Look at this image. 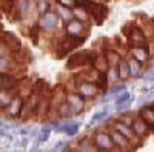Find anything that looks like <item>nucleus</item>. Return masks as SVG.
Wrapping results in <instances>:
<instances>
[{"mask_svg":"<svg viewBox=\"0 0 154 152\" xmlns=\"http://www.w3.org/2000/svg\"><path fill=\"white\" fill-rule=\"evenodd\" d=\"M97 51L94 49H83V51H77L72 52L68 57L66 61V69L74 71V69H83V68H91L93 63L96 60Z\"/></svg>","mask_w":154,"mask_h":152,"instance_id":"nucleus-1","label":"nucleus"},{"mask_svg":"<svg viewBox=\"0 0 154 152\" xmlns=\"http://www.w3.org/2000/svg\"><path fill=\"white\" fill-rule=\"evenodd\" d=\"M122 34L126 37V42H128V48L131 46H146L149 45L148 42V37L142 28L140 23H128L123 26Z\"/></svg>","mask_w":154,"mask_h":152,"instance_id":"nucleus-2","label":"nucleus"},{"mask_svg":"<svg viewBox=\"0 0 154 152\" xmlns=\"http://www.w3.org/2000/svg\"><path fill=\"white\" fill-rule=\"evenodd\" d=\"M72 80H74L72 91H75L80 97H83L86 101H88V100H94V98H97V97L100 95V92H102L96 83L88 82V80L82 79L79 74H77L75 77H72Z\"/></svg>","mask_w":154,"mask_h":152,"instance_id":"nucleus-3","label":"nucleus"},{"mask_svg":"<svg viewBox=\"0 0 154 152\" xmlns=\"http://www.w3.org/2000/svg\"><path fill=\"white\" fill-rule=\"evenodd\" d=\"M60 23H62V19L59 17V14L51 9L48 12H45V14L38 16L37 19V26L40 31L46 32V34H54L60 29Z\"/></svg>","mask_w":154,"mask_h":152,"instance_id":"nucleus-4","label":"nucleus"},{"mask_svg":"<svg viewBox=\"0 0 154 152\" xmlns=\"http://www.w3.org/2000/svg\"><path fill=\"white\" fill-rule=\"evenodd\" d=\"M42 94H43V89L34 86V91L25 98V106H23V114H22L23 120L29 118V117H34V115L37 117V109H38V105H40Z\"/></svg>","mask_w":154,"mask_h":152,"instance_id":"nucleus-5","label":"nucleus"},{"mask_svg":"<svg viewBox=\"0 0 154 152\" xmlns=\"http://www.w3.org/2000/svg\"><path fill=\"white\" fill-rule=\"evenodd\" d=\"M91 140H93V143H94L102 152H119V149L116 148L112 138H111L109 131H106V129H103V131L97 129V131L93 134Z\"/></svg>","mask_w":154,"mask_h":152,"instance_id":"nucleus-6","label":"nucleus"},{"mask_svg":"<svg viewBox=\"0 0 154 152\" xmlns=\"http://www.w3.org/2000/svg\"><path fill=\"white\" fill-rule=\"evenodd\" d=\"M89 34L88 23H83L77 19H72L66 23H63V35L65 37H82L86 39Z\"/></svg>","mask_w":154,"mask_h":152,"instance_id":"nucleus-7","label":"nucleus"},{"mask_svg":"<svg viewBox=\"0 0 154 152\" xmlns=\"http://www.w3.org/2000/svg\"><path fill=\"white\" fill-rule=\"evenodd\" d=\"M106 129H108V131H109V129H114V131L120 132L123 137L128 138V140H131L136 146H140V145H142V140H140V138L134 134V131H133V128H131V124H126V123L120 121L119 118L109 120L108 124H106Z\"/></svg>","mask_w":154,"mask_h":152,"instance_id":"nucleus-8","label":"nucleus"},{"mask_svg":"<svg viewBox=\"0 0 154 152\" xmlns=\"http://www.w3.org/2000/svg\"><path fill=\"white\" fill-rule=\"evenodd\" d=\"M109 134H111V138H112L116 148L119 149V152H134L137 149V146L131 140H128L126 137H123L120 132L114 131V129H109Z\"/></svg>","mask_w":154,"mask_h":152,"instance_id":"nucleus-9","label":"nucleus"},{"mask_svg":"<svg viewBox=\"0 0 154 152\" xmlns=\"http://www.w3.org/2000/svg\"><path fill=\"white\" fill-rule=\"evenodd\" d=\"M66 101H68V105H69V108H71L72 115H79V114H82V112L85 111L86 100H85L83 97H80L75 91H68V94H66Z\"/></svg>","mask_w":154,"mask_h":152,"instance_id":"nucleus-10","label":"nucleus"},{"mask_svg":"<svg viewBox=\"0 0 154 152\" xmlns=\"http://www.w3.org/2000/svg\"><path fill=\"white\" fill-rule=\"evenodd\" d=\"M151 54H152V49L149 45L146 46H131L128 48V55L134 57L136 60H139L140 63H148L149 58H151Z\"/></svg>","mask_w":154,"mask_h":152,"instance_id":"nucleus-11","label":"nucleus"},{"mask_svg":"<svg viewBox=\"0 0 154 152\" xmlns=\"http://www.w3.org/2000/svg\"><path fill=\"white\" fill-rule=\"evenodd\" d=\"M23 106H25V98L22 95H16L11 105L5 109V114L9 118H20L23 114Z\"/></svg>","mask_w":154,"mask_h":152,"instance_id":"nucleus-12","label":"nucleus"},{"mask_svg":"<svg viewBox=\"0 0 154 152\" xmlns=\"http://www.w3.org/2000/svg\"><path fill=\"white\" fill-rule=\"evenodd\" d=\"M131 128H133V131H134V134L140 138V140H145V138H148L149 137V134H151V129H149V126L146 124V121L142 118V117H139V114H137V117L133 120V123H131Z\"/></svg>","mask_w":154,"mask_h":152,"instance_id":"nucleus-13","label":"nucleus"},{"mask_svg":"<svg viewBox=\"0 0 154 152\" xmlns=\"http://www.w3.org/2000/svg\"><path fill=\"white\" fill-rule=\"evenodd\" d=\"M137 114H139V117H142L146 121V124L149 126L151 132L154 134V106H152V103L142 105V106L139 108Z\"/></svg>","mask_w":154,"mask_h":152,"instance_id":"nucleus-14","label":"nucleus"},{"mask_svg":"<svg viewBox=\"0 0 154 152\" xmlns=\"http://www.w3.org/2000/svg\"><path fill=\"white\" fill-rule=\"evenodd\" d=\"M17 66H19V61L16 60L14 54L0 57V72H14Z\"/></svg>","mask_w":154,"mask_h":152,"instance_id":"nucleus-15","label":"nucleus"},{"mask_svg":"<svg viewBox=\"0 0 154 152\" xmlns=\"http://www.w3.org/2000/svg\"><path fill=\"white\" fill-rule=\"evenodd\" d=\"M125 60L128 63V68H130V72H131V77H139L142 75V71H143V63H140L139 60H136L134 57L131 55H125Z\"/></svg>","mask_w":154,"mask_h":152,"instance_id":"nucleus-16","label":"nucleus"},{"mask_svg":"<svg viewBox=\"0 0 154 152\" xmlns=\"http://www.w3.org/2000/svg\"><path fill=\"white\" fill-rule=\"evenodd\" d=\"M103 52H105V57H106V60H108V63H109V68L117 66L119 63L123 60V55H120L112 46H106V48L103 49Z\"/></svg>","mask_w":154,"mask_h":152,"instance_id":"nucleus-17","label":"nucleus"},{"mask_svg":"<svg viewBox=\"0 0 154 152\" xmlns=\"http://www.w3.org/2000/svg\"><path fill=\"white\" fill-rule=\"evenodd\" d=\"M75 148L79 149L80 152H102V151L93 143V140H91L89 137H82L80 140L77 142Z\"/></svg>","mask_w":154,"mask_h":152,"instance_id":"nucleus-18","label":"nucleus"},{"mask_svg":"<svg viewBox=\"0 0 154 152\" xmlns=\"http://www.w3.org/2000/svg\"><path fill=\"white\" fill-rule=\"evenodd\" d=\"M16 95H19L17 91H9V89H2L0 88V109H6Z\"/></svg>","mask_w":154,"mask_h":152,"instance_id":"nucleus-19","label":"nucleus"},{"mask_svg":"<svg viewBox=\"0 0 154 152\" xmlns=\"http://www.w3.org/2000/svg\"><path fill=\"white\" fill-rule=\"evenodd\" d=\"M93 68H96L99 72H108L109 63H108V60H106V57H105V52H103V51L97 52L96 60H94V63H93Z\"/></svg>","mask_w":154,"mask_h":152,"instance_id":"nucleus-20","label":"nucleus"},{"mask_svg":"<svg viewBox=\"0 0 154 152\" xmlns=\"http://www.w3.org/2000/svg\"><path fill=\"white\" fill-rule=\"evenodd\" d=\"M54 11L59 14V17L62 19L63 23H66V22H69V20L74 19V12H72L71 8H66V6H62V5L54 3Z\"/></svg>","mask_w":154,"mask_h":152,"instance_id":"nucleus-21","label":"nucleus"},{"mask_svg":"<svg viewBox=\"0 0 154 152\" xmlns=\"http://www.w3.org/2000/svg\"><path fill=\"white\" fill-rule=\"evenodd\" d=\"M56 129L59 132H65L68 137H74L79 132V123H59Z\"/></svg>","mask_w":154,"mask_h":152,"instance_id":"nucleus-22","label":"nucleus"},{"mask_svg":"<svg viewBox=\"0 0 154 152\" xmlns=\"http://www.w3.org/2000/svg\"><path fill=\"white\" fill-rule=\"evenodd\" d=\"M72 12H74V19L80 20V22H83V23H89V22L93 20L91 16H89V12H88V9H85V8H82V6L72 8Z\"/></svg>","mask_w":154,"mask_h":152,"instance_id":"nucleus-23","label":"nucleus"},{"mask_svg":"<svg viewBox=\"0 0 154 152\" xmlns=\"http://www.w3.org/2000/svg\"><path fill=\"white\" fill-rule=\"evenodd\" d=\"M117 71H119V79H120V82H126L128 79L131 77V72H130V68H128V63H126L125 57H123V60L117 65Z\"/></svg>","mask_w":154,"mask_h":152,"instance_id":"nucleus-24","label":"nucleus"},{"mask_svg":"<svg viewBox=\"0 0 154 152\" xmlns=\"http://www.w3.org/2000/svg\"><path fill=\"white\" fill-rule=\"evenodd\" d=\"M96 85L99 86V89H100L102 92H106L108 88H109V85H111V83H109V79H108V72H100Z\"/></svg>","mask_w":154,"mask_h":152,"instance_id":"nucleus-25","label":"nucleus"},{"mask_svg":"<svg viewBox=\"0 0 154 152\" xmlns=\"http://www.w3.org/2000/svg\"><path fill=\"white\" fill-rule=\"evenodd\" d=\"M108 112H109V109H108V108H103L102 111L96 112L94 115H93V118L89 120V126H94V124H97V123L105 121V120H106V117H108Z\"/></svg>","mask_w":154,"mask_h":152,"instance_id":"nucleus-26","label":"nucleus"},{"mask_svg":"<svg viewBox=\"0 0 154 152\" xmlns=\"http://www.w3.org/2000/svg\"><path fill=\"white\" fill-rule=\"evenodd\" d=\"M126 103H131V94L128 91H123V92L116 95V98H114L116 106H122V105H126Z\"/></svg>","mask_w":154,"mask_h":152,"instance_id":"nucleus-27","label":"nucleus"},{"mask_svg":"<svg viewBox=\"0 0 154 152\" xmlns=\"http://www.w3.org/2000/svg\"><path fill=\"white\" fill-rule=\"evenodd\" d=\"M35 9L38 16L51 11V0H35Z\"/></svg>","mask_w":154,"mask_h":152,"instance_id":"nucleus-28","label":"nucleus"},{"mask_svg":"<svg viewBox=\"0 0 154 152\" xmlns=\"http://www.w3.org/2000/svg\"><path fill=\"white\" fill-rule=\"evenodd\" d=\"M137 117V112H134V111H130V109H128V111H125V112H120L119 114V120L120 121H123V123H126V124H131L133 123V120Z\"/></svg>","mask_w":154,"mask_h":152,"instance_id":"nucleus-29","label":"nucleus"},{"mask_svg":"<svg viewBox=\"0 0 154 152\" xmlns=\"http://www.w3.org/2000/svg\"><path fill=\"white\" fill-rule=\"evenodd\" d=\"M108 79H109V83H111V85H116L117 82H120L117 66H114V68H109V69H108Z\"/></svg>","mask_w":154,"mask_h":152,"instance_id":"nucleus-30","label":"nucleus"},{"mask_svg":"<svg viewBox=\"0 0 154 152\" xmlns=\"http://www.w3.org/2000/svg\"><path fill=\"white\" fill-rule=\"evenodd\" d=\"M123 91H126V89H125V85H111L105 94H111V95L116 94V95H117V94H120V92H123Z\"/></svg>","mask_w":154,"mask_h":152,"instance_id":"nucleus-31","label":"nucleus"},{"mask_svg":"<svg viewBox=\"0 0 154 152\" xmlns=\"http://www.w3.org/2000/svg\"><path fill=\"white\" fill-rule=\"evenodd\" d=\"M51 129H53V128H51V126H46V128H43V129L40 131V134H38V138H37V140H38V142H40V143H43V142H46V140H48V138H49V134H51Z\"/></svg>","mask_w":154,"mask_h":152,"instance_id":"nucleus-32","label":"nucleus"},{"mask_svg":"<svg viewBox=\"0 0 154 152\" xmlns=\"http://www.w3.org/2000/svg\"><path fill=\"white\" fill-rule=\"evenodd\" d=\"M57 5H62V6H66V8H75L77 6V0H54Z\"/></svg>","mask_w":154,"mask_h":152,"instance_id":"nucleus-33","label":"nucleus"},{"mask_svg":"<svg viewBox=\"0 0 154 152\" xmlns=\"http://www.w3.org/2000/svg\"><path fill=\"white\" fill-rule=\"evenodd\" d=\"M0 88H2V74H0Z\"/></svg>","mask_w":154,"mask_h":152,"instance_id":"nucleus-34","label":"nucleus"},{"mask_svg":"<svg viewBox=\"0 0 154 152\" xmlns=\"http://www.w3.org/2000/svg\"><path fill=\"white\" fill-rule=\"evenodd\" d=\"M152 106H154V103H152Z\"/></svg>","mask_w":154,"mask_h":152,"instance_id":"nucleus-35","label":"nucleus"}]
</instances>
